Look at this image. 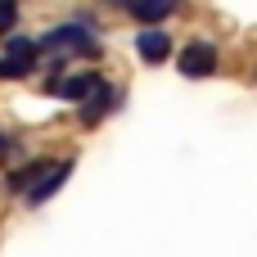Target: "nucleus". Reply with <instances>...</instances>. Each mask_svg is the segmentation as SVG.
Listing matches in <instances>:
<instances>
[{
  "label": "nucleus",
  "mask_w": 257,
  "mask_h": 257,
  "mask_svg": "<svg viewBox=\"0 0 257 257\" xmlns=\"http://www.w3.org/2000/svg\"><path fill=\"white\" fill-rule=\"evenodd\" d=\"M41 50H54V54H99V36H95V23L90 18H77V23H63V27H50L41 36Z\"/></svg>",
  "instance_id": "f257e3e1"
},
{
  "label": "nucleus",
  "mask_w": 257,
  "mask_h": 257,
  "mask_svg": "<svg viewBox=\"0 0 257 257\" xmlns=\"http://www.w3.org/2000/svg\"><path fill=\"white\" fill-rule=\"evenodd\" d=\"M68 176H72V158H59V163H50V167H45V172L23 190V199H27L32 208H41V203H50V194H54Z\"/></svg>",
  "instance_id": "f03ea898"
},
{
  "label": "nucleus",
  "mask_w": 257,
  "mask_h": 257,
  "mask_svg": "<svg viewBox=\"0 0 257 257\" xmlns=\"http://www.w3.org/2000/svg\"><path fill=\"white\" fill-rule=\"evenodd\" d=\"M176 68H181L185 77H212V72H217V45H212V41H190V45L181 50Z\"/></svg>",
  "instance_id": "7ed1b4c3"
},
{
  "label": "nucleus",
  "mask_w": 257,
  "mask_h": 257,
  "mask_svg": "<svg viewBox=\"0 0 257 257\" xmlns=\"http://www.w3.org/2000/svg\"><path fill=\"white\" fill-rule=\"evenodd\" d=\"M41 45L36 41H27V36H9V45L0 50L5 54V63H9V77H32V68H36V54Z\"/></svg>",
  "instance_id": "20e7f679"
},
{
  "label": "nucleus",
  "mask_w": 257,
  "mask_h": 257,
  "mask_svg": "<svg viewBox=\"0 0 257 257\" xmlns=\"http://www.w3.org/2000/svg\"><path fill=\"white\" fill-rule=\"evenodd\" d=\"M113 104H117V90L99 77V86L81 99V126H99V122H104V113H108Z\"/></svg>",
  "instance_id": "39448f33"
},
{
  "label": "nucleus",
  "mask_w": 257,
  "mask_h": 257,
  "mask_svg": "<svg viewBox=\"0 0 257 257\" xmlns=\"http://www.w3.org/2000/svg\"><path fill=\"white\" fill-rule=\"evenodd\" d=\"M99 86V77L95 72H77V77H54L50 81V95H59V99H72V104H81L90 90Z\"/></svg>",
  "instance_id": "423d86ee"
},
{
  "label": "nucleus",
  "mask_w": 257,
  "mask_h": 257,
  "mask_svg": "<svg viewBox=\"0 0 257 257\" xmlns=\"http://www.w3.org/2000/svg\"><path fill=\"white\" fill-rule=\"evenodd\" d=\"M136 54H140L145 63H163V59L172 54V41H167V32H158V27H145V32L136 36Z\"/></svg>",
  "instance_id": "0eeeda50"
},
{
  "label": "nucleus",
  "mask_w": 257,
  "mask_h": 257,
  "mask_svg": "<svg viewBox=\"0 0 257 257\" xmlns=\"http://www.w3.org/2000/svg\"><path fill=\"white\" fill-rule=\"evenodd\" d=\"M181 9V0H136L131 5V14L140 18V23H163V18H172Z\"/></svg>",
  "instance_id": "6e6552de"
},
{
  "label": "nucleus",
  "mask_w": 257,
  "mask_h": 257,
  "mask_svg": "<svg viewBox=\"0 0 257 257\" xmlns=\"http://www.w3.org/2000/svg\"><path fill=\"white\" fill-rule=\"evenodd\" d=\"M45 167H50V158H32L27 167H18V172H14V176L5 181V185H9V194H23V190H27V185H32V181H36V176H41Z\"/></svg>",
  "instance_id": "1a4fd4ad"
},
{
  "label": "nucleus",
  "mask_w": 257,
  "mask_h": 257,
  "mask_svg": "<svg viewBox=\"0 0 257 257\" xmlns=\"http://www.w3.org/2000/svg\"><path fill=\"white\" fill-rule=\"evenodd\" d=\"M18 23V0H0V32H14Z\"/></svg>",
  "instance_id": "9d476101"
},
{
  "label": "nucleus",
  "mask_w": 257,
  "mask_h": 257,
  "mask_svg": "<svg viewBox=\"0 0 257 257\" xmlns=\"http://www.w3.org/2000/svg\"><path fill=\"white\" fill-rule=\"evenodd\" d=\"M104 5H117V9H131L136 0H104Z\"/></svg>",
  "instance_id": "9b49d317"
},
{
  "label": "nucleus",
  "mask_w": 257,
  "mask_h": 257,
  "mask_svg": "<svg viewBox=\"0 0 257 257\" xmlns=\"http://www.w3.org/2000/svg\"><path fill=\"white\" fill-rule=\"evenodd\" d=\"M0 77H9V63H5V54H0Z\"/></svg>",
  "instance_id": "f8f14e48"
},
{
  "label": "nucleus",
  "mask_w": 257,
  "mask_h": 257,
  "mask_svg": "<svg viewBox=\"0 0 257 257\" xmlns=\"http://www.w3.org/2000/svg\"><path fill=\"white\" fill-rule=\"evenodd\" d=\"M0 154H5V136H0Z\"/></svg>",
  "instance_id": "ddd939ff"
}]
</instances>
